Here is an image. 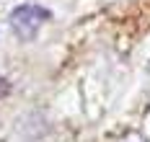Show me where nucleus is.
Returning a JSON list of instances; mask_svg holds the SVG:
<instances>
[{
  "label": "nucleus",
  "mask_w": 150,
  "mask_h": 142,
  "mask_svg": "<svg viewBox=\"0 0 150 142\" xmlns=\"http://www.w3.org/2000/svg\"><path fill=\"white\" fill-rule=\"evenodd\" d=\"M49 11L42 8V5H31V3H23V5H18L11 11V29L16 31V36L21 39V41H31L39 29L44 26L47 21H49Z\"/></svg>",
  "instance_id": "f257e3e1"
},
{
  "label": "nucleus",
  "mask_w": 150,
  "mask_h": 142,
  "mask_svg": "<svg viewBox=\"0 0 150 142\" xmlns=\"http://www.w3.org/2000/svg\"><path fill=\"white\" fill-rule=\"evenodd\" d=\"M8 93H11V83H8L5 75H0V98H5Z\"/></svg>",
  "instance_id": "f03ea898"
}]
</instances>
